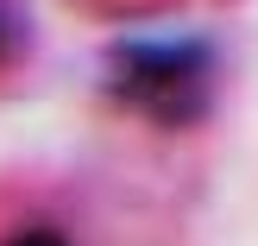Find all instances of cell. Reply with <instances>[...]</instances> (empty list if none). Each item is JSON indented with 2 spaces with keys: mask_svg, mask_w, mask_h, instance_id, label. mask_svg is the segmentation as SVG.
<instances>
[{
  "mask_svg": "<svg viewBox=\"0 0 258 246\" xmlns=\"http://www.w3.org/2000/svg\"><path fill=\"white\" fill-rule=\"evenodd\" d=\"M0 51H7V19H0Z\"/></svg>",
  "mask_w": 258,
  "mask_h": 246,
  "instance_id": "1",
  "label": "cell"
}]
</instances>
